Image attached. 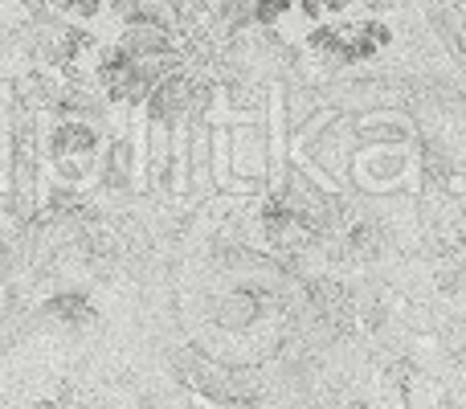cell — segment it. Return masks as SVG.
I'll use <instances>...</instances> for the list:
<instances>
[{"label":"cell","mask_w":466,"mask_h":409,"mask_svg":"<svg viewBox=\"0 0 466 409\" xmlns=\"http://www.w3.org/2000/svg\"><path fill=\"white\" fill-rule=\"evenodd\" d=\"M315 8H344V5H352V0H311Z\"/></svg>","instance_id":"cell-1"}]
</instances>
